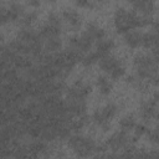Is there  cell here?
I'll return each mask as SVG.
<instances>
[{
    "label": "cell",
    "mask_w": 159,
    "mask_h": 159,
    "mask_svg": "<svg viewBox=\"0 0 159 159\" xmlns=\"http://www.w3.org/2000/svg\"><path fill=\"white\" fill-rule=\"evenodd\" d=\"M117 109L118 108L114 103H108L104 107L94 111L92 114V119L97 125H99L102 128V130L107 132L111 128V120L117 114Z\"/></svg>",
    "instance_id": "6da1fadb"
},
{
    "label": "cell",
    "mask_w": 159,
    "mask_h": 159,
    "mask_svg": "<svg viewBox=\"0 0 159 159\" xmlns=\"http://www.w3.org/2000/svg\"><path fill=\"white\" fill-rule=\"evenodd\" d=\"M68 145L80 157H89L96 150V144L91 138L82 135H72L68 138Z\"/></svg>",
    "instance_id": "7a4b0ae2"
},
{
    "label": "cell",
    "mask_w": 159,
    "mask_h": 159,
    "mask_svg": "<svg viewBox=\"0 0 159 159\" xmlns=\"http://www.w3.org/2000/svg\"><path fill=\"white\" fill-rule=\"evenodd\" d=\"M68 43L80 52H87L91 50L92 45L94 43V40L89 36L87 31H83L80 36H72L68 41Z\"/></svg>",
    "instance_id": "3957f363"
},
{
    "label": "cell",
    "mask_w": 159,
    "mask_h": 159,
    "mask_svg": "<svg viewBox=\"0 0 159 159\" xmlns=\"http://www.w3.org/2000/svg\"><path fill=\"white\" fill-rule=\"evenodd\" d=\"M129 11L123 9V7H119L116 10V14H114V25H116V29H117V32L118 34H125L128 31L132 30L130 25H129Z\"/></svg>",
    "instance_id": "277c9868"
},
{
    "label": "cell",
    "mask_w": 159,
    "mask_h": 159,
    "mask_svg": "<svg viewBox=\"0 0 159 159\" xmlns=\"http://www.w3.org/2000/svg\"><path fill=\"white\" fill-rule=\"evenodd\" d=\"M91 93V86L77 81L70 89H68V99H84Z\"/></svg>",
    "instance_id": "5b68a950"
},
{
    "label": "cell",
    "mask_w": 159,
    "mask_h": 159,
    "mask_svg": "<svg viewBox=\"0 0 159 159\" xmlns=\"http://www.w3.org/2000/svg\"><path fill=\"white\" fill-rule=\"evenodd\" d=\"M127 143H128L127 132L119 130V132L113 133V134L108 138L106 145H107V148H109V149H112V150H118V149L124 148Z\"/></svg>",
    "instance_id": "8992f818"
},
{
    "label": "cell",
    "mask_w": 159,
    "mask_h": 159,
    "mask_svg": "<svg viewBox=\"0 0 159 159\" xmlns=\"http://www.w3.org/2000/svg\"><path fill=\"white\" fill-rule=\"evenodd\" d=\"M157 102H158V94H154V98L152 101L142 103L140 107V116L144 120H149L157 116Z\"/></svg>",
    "instance_id": "52a82bcc"
},
{
    "label": "cell",
    "mask_w": 159,
    "mask_h": 159,
    "mask_svg": "<svg viewBox=\"0 0 159 159\" xmlns=\"http://www.w3.org/2000/svg\"><path fill=\"white\" fill-rule=\"evenodd\" d=\"M62 16L68 22V25L72 27L73 31H77L81 27V16H80V14L76 10H73V9H66L62 12Z\"/></svg>",
    "instance_id": "ba28073f"
},
{
    "label": "cell",
    "mask_w": 159,
    "mask_h": 159,
    "mask_svg": "<svg viewBox=\"0 0 159 159\" xmlns=\"http://www.w3.org/2000/svg\"><path fill=\"white\" fill-rule=\"evenodd\" d=\"M133 7L143 15H153L155 11V4L153 0H135L133 2Z\"/></svg>",
    "instance_id": "9c48e42d"
},
{
    "label": "cell",
    "mask_w": 159,
    "mask_h": 159,
    "mask_svg": "<svg viewBox=\"0 0 159 159\" xmlns=\"http://www.w3.org/2000/svg\"><path fill=\"white\" fill-rule=\"evenodd\" d=\"M66 107H67V111L70 113L78 116V117L83 116L86 113V109H87L84 99H68V104Z\"/></svg>",
    "instance_id": "30bf717a"
},
{
    "label": "cell",
    "mask_w": 159,
    "mask_h": 159,
    "mask_svg": "<svg viewBox=\"0 0 159 159\" xmlns=\"http://www.w3.org/2000/svg\"><path fill=\"white\" fill-rule=\"evenodd\" d=\"M119 62H120V61H119L117 57L112 56L111 53H108V55H106V56H102V57H99V60H98V63H99L101 70L104 71L106 73H109Z\"/></svg>",
    "instance_id": "8fae6325"
},
{
    "label": "cell",
    "mask_w": 159,
    "mask_h": 159,
    "mask_svg": "<svg viewBox=\"0 0 159 159\" xmlns=\"http://www.w3.org/2000/svg\"><path fill=\"white\" fill-rule=\"evenodd\" d=\"M114 48V42L113 40H108L106 37L96 41V52L99 57L106 56L108 53H111V51Z\"/></svg>",
    "instance_id": "7c38bea8"
},
{
    "label": "cell",
    "mask_w": 159,
    "mask_h": 159,
    "mask_svg": "<svg viewBox=\"0 0 159 159\" xmlns=\"http://www.w3.org/2000/svg\"><path fill=\"white\" fill-rule=\"evenodd\" d=\"M124 42L130 48L139 47L140 46V42H142V32L134 31V30H130V31L125 32L124 34Z\"/></svg>",
    "instance_id": "4fadbf2b"
},
{
    "label": "cell",
    "mask_w": 159,
    "mask_h": 159,
    "mask_svg": "<svg viewBox=\"0 0 159 159\" xmlns=\"http://www.w3.org/2000/svg\"><path fill=\"white\" fill-rule=\"evenodd\" d=\"M60 32H61V26H53V25H50V24H46L41 31H40V36L41 39H48V37H55V36H60Z\"/></svg>",
    "instance_id": "5bb4252c"
},
{
    "label": "cell",
    "mask_w": 159,
    "mask_h": 159,
    "mask_svg": "<svg viewBox=\"0 0 159 159\" xmlns=\"http://www.w3.org/2000/svg\"><path fill=\"white\" fill-rule=\"evenodd\" d=\"M140 45L145 48H152L154 46H157V31L152 30L149 32H144L142 34V42Z\"/></svg>",
    "instance_id": "9a60e30c"
},
{
    "label": "cell",
    "mask_w": 159,
    "mask_h": 159,
    "mask_svg": "<svg viewBox=\"0 0 159 159\" xmlns=\"http://www.w3.org/2000/svg\"><path fill=\"white\" fill-rule=\"evenodd\" d=\"M96 83H97V87L99 89V92L102 94H109L111 91H112V82L108 77L106 76H98L97 80H96Z\"/></svg>",
    "instance_id": "2e32d148"
},
{
    "label": "cell",
    "mask_w": 159,
    "mask_h": 159,
    "mask_svg": "<svg viewBox=\"0 0 159 159\" xmlns=\"http://www.w3.org/2000/svg\"><path fill=\"white\" fill-rule=\"evenodd\" d=\"M86 31L89 34V36H91L94 41H98V40H101V39L106 37V32H104V30L101 29L99 26H97L96 24H92V22L87 24V26H86Z\"/></svg>",
    "instance_id": "e0dca14e"
},
{
    "label": "cell",
    "mask_w": 159,
    "mask_h": 159,
    "mask_svg": "<svg viewBox=\"0 0 159 159\" xmlns=\"http://www.w3.org/2000/svg\"><path fill=\"white\" fill-rule=\"evenodd\" d=\"M24 6L21 4H11L10 7L7 9V15H9V20L10 21H15L17 20L21 15H24Z\"/></svg>",
    "instance_id": "ac0fdd59"
},
{
    "label": "cell",
    "mask_w": 159,
    "mask_h": 159,
    "mask_svg": "<svg viewBox=\"0 0 159 159\" xmlns=\"http://www.w3.org/2000/svg\"><path fill=\"white\" fill-rule=\"evenodd\" d=\"M61 40L60 36H55V37H48L45 40V48L50 52H55L57 50L61 48Z\"/></svg>",
    "instance_id": "d6986e66"
},
{
    "label": "cell",
    "mask_w": 159,
    "mask_h": 159,
    "mask_svg": "<svg viewBox=\"0 0 159 159\" xmlns=\"http://www.w3.org/2000/svg\"><path fill=\"white\" fill-rule=\"evenodd\" d=\"M135 124H137V123H135V119H134V117H133L132 114H128V116L123 117V118L120 119V122H119V125H120L122 130H124V132L133 130V128H134Z\"/></svg>",
    "instance_id": "ffe728a7"
},
{
    "label": "cell",
    "mask_w": 159,
    "mask_h": 159,
    "mask_svg": "<svg viewBox=\"0 0 159 159\" xmlns=\"http://www.w3.org/2000/svg\"><path fill=\"white\" fill-rule=\"evenodd\" d=\"M98 60H99V56H98L97 52L94 51V52H89V53H87L86 56H83V57L81 58V62H82L83 66L88 67V66H92V65L97 63Z\"/></svg>",
    "instance_id": "44dd1931"
},
{
    "label": "cell",
    "mask_w": 159,
    "mask_h": 159,
    "mask_svg": "<svg viewBox=\"0 0 159 159\" xmlns=\"http://www.w3.org/2000/svg\"><path fill=\"white\" fill-rule=\"evenodd\" d=\"M124 73H125V68H124V66L122 65V62H119L108 75L111 76V78H112L113 81H117V80L122 78V77L124 76Z\"/></svg>",
    "instance_id": "7402d4cb"
},
{
    "label": "cell",
    "mask_w": 159,
    "mask_h": 159,
    "mask_svg": "<svg viewBox=\"0 0 159 159\" xmlns=\"http://www.w3.org/2000/svg\"><path fill=\"white\" fill-rule=\"evenodd\" d=\"M35 20H37V14H36L35 11H31V12L24 14L20 22H21V25H24V26H30L32 22H35Z\"/></svg>",
    "instance_id": "603a6c76"
},
{
    "label": "cell",
    "mask_w": 159,
    "mask_h": 159,
    "mask_svg": "<svg viewBox=\"0 0 159 159\" xmlns=\"http://www.w3.org/2000/svg\"><path fill=\"white\" fill-rule=\"evenodd\" d=\"M133 130H134V134H135V138H140L142 135H144V134H147V132H148V128L144 125V124H135L134 125V128H133Z\"/></svg>",
    "instance_id": "cb8c5ba5"
},
{
    "label": "cell",
    "mask_w": 159,
    "mask_h": 159,
    "mask_svg": "<svg viewBox=\"0 0 159 159\" xmlns=\"http://www.w3.org/2000/svg\"><path fill=\"white\" fill-rule=\"evenodd\" d=\"M47 24L50 25H53V26H61V20H60V16L55 12H51L47 17Z\"/></svg>",
    "instance_id": "d4e9b609"
},
{
    "label": "cell",
    "mask_w": 159,
    "mask_h": 159,
    "mask_svg": "<svg viewBox=\"0 0 159 159\" xmlns=\"http://www.w3.org/2000/svg\"><path fill=\"white\" fill-rule=\"evenodd\" d=\"M43 148H45V145H43L42 143L37 142V143H34V144H31V145H30V152H31L34 155H37V154H39Z\"/></svg>",
    "instance_id": "484cf974"
},
{
    "label": "cell",
    "mask_w": 159,
    "mask_h": 159,
    "mask_svg": "<svg viewBox=\"0 0 159 159\" xmlns=\"http://www.w3.org/2000/svg\"><path fill=\"white\" fill-rule=\"evenodd\" d=\"M147 135H148V139H149L152 143H158V139H159L158 129H153V130H149V129H148Z\"/></svg>",
    "instance_id": "4316f807"
},
{
    "label": "cell",
    "mask_w": 159,
    "mask_h": 159,
    "mask_svg": "<svg viewBox=\"0 0 159 159\" xmlns=\"http://www.w3.org/2000/svg\"><path fill=\"white\" fill-rule=\"evenodd\" d=\"M9 20V15H7V9H0V25L6 24Z\"/></svg>",
    "instance_id": "83f0119b"
},
{
    "label": "cell",
    "mask_w": 159,
    "mask_h": 159,
    "mask_svg": "<svg viewBox=\"0 0 159 159\" xmlns=\"http://www.w3.org/2000/svg\"><path fill=\"white\" fill-rule=\"evenodd\" d=\"M73 1L78 7H93V5L89 2V0H73Z\"/></svg>",
    "instance_id": "f1b7e54d"
},
{
    "label": "cell",
    "mask_w": 159,
    "mask_h": 159,
    "mask_svg": "<svg viewBox=\"0 0 159 159\" xmlns=\"http://www.w3.org/2000/svg\"><path fill=\"white\" fill-rule=\"evenodd\" d=\"M27 4L30 6H32V7H39L40 4H41V1L40 0H27Z\"/></svg>",
    "instance_id": "f546056e"
},
{
    "label": "cell",
    "mask_w": 159,
    "mask_h": 159,
    "mask_svg": "<svg viewBox=\"0 0 159 159\" xmlns=\"http://www.w3.org/2000/svg\"><path fill=\"white\" fill-rule=\"evenodd\" d=\"M125 1H128V2H130V4H133L135 0H125Z\"/></svg>",
    "instance_id": "4dcf8cb0"
},
{
    "label": "cell",
    "mask_w": 159,
    "mask_h": 159,
    "mask_svg": "<svg viewBox=\"0 0 159 159\" xmlns=\"http://www.w3.org/2000/svg\"><path fill=\"white\" fill-rule=\"evenodd\" d=\"M97 1H98V2H102V1H104V0H97Z\"/></svg>",
    "instance_id": "1f68e13d"
}]
</instances>
